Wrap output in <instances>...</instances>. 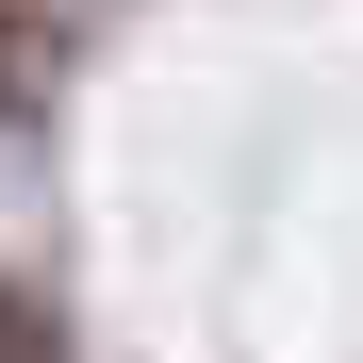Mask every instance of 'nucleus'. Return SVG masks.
I'll use <instances>...</instances> for the list:
<instances>
[{"label": "nucleus", "mask_w": 363, "mask_h": 363, "mask_svg": "<svg viewBox=\"0 0 363 363\" xmlns=\"http://www.w3.org/2000/svg\"><path fill=\"white\" fill-rule=\"evenodd\" d=\"M17 83H33V33H17V17H0V99H17Z\"/></svg>", "instance_id": "1"}, {"label": "nucleus", "mask_w": 363, "mask_h": 363, "mask_svg": "<svg viewBox=\"0 0 363 363\" xmlns=\"http://www.w3.org/2000/svg\"><path fill=\"white\" fill-rule=\"evenodd\" d=\"M0 363H33V314H17V297H0Z\"/></svg>", "instance_id": "2"}]
</instances>
